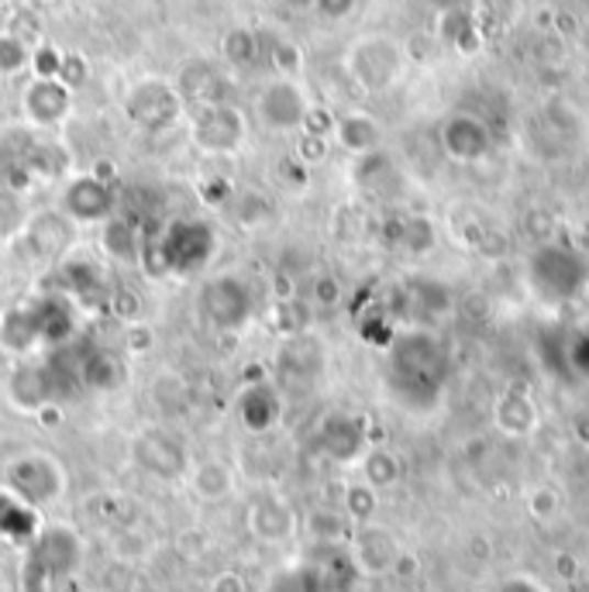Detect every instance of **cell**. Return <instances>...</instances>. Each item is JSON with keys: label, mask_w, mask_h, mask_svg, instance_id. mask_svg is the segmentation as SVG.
I'll return each instance as SVG.
<instances>
[{"label": "cell", "mask_w": 589, "mask_h": 592, "mask_svg": "<svg viewBox=\"0 0 589 592\" xmlns=\"http://www.w3.org/2000/svg\"><path fill=\"white\" fill-rule=\"evenodd\" d=\"M69 172V152L42 138L38 127H4L0 132V190L21 197L29 193L38 179H63Z\"/></svg>", "instance_id": "6da1fadb"}, {"label": "cell", "mask_w": 589, "mask_h": 592, "mask_svg": "<svg viewBox=\"0 0 589 592\" xmlns=\"http://www.w3.org/2000/svg\"><path fill=\"white\" fill-rule=\"evenodd\" d=\"M218 255V231L211 221L179 217L169 221L156 238L142 245V263L152 276H179L187 279L208 269Z\"/></svg>", "instance_id": "7a4b0ae2"}, {"label": "cell", "mask_w": 589, "mask_h": 592, "mask_svg": "<svg viewBox=\"0 0 589 592\" xmlns=\"http://www.w3.org/2000/svg\"><path fill=\"white\" fill-rule=\"evenodd\" d=\"M4 489L32 510L56 503L66 493V472L48 451H21L4 466Z\"/></svg>", "instance_id": "3957f363"}, {"label": "cell", "mask_w": 589, "mask_h": 592, "mask_svg": "<svg viewBox=\"0 0 589 592\" xmlns=\"http://www.w3.org/2000/svg\"><path fill=\"white\" fill-rule=\"evenodd\" d=\"M200 314L221 334L245 331L255 314V297H252L248 279H242L238 272L211 276L200 287Z\"/></svg>", "instance_id": "277c9868"}, {"label": "cell", "mask_w": 589, "mask_h": 592, "mask_svg": "<svg viewBox=\"0 0 589 592\" xmlns=\"http://www.w3.org/2000/svg\"><path fill=\"white\" fill-rule=\"evenodd\" d=\"M132 458L142 472H148L152 479H163V482L190 476V466H193L184 437H176L166 427L138 431L135 442H132Z\"/></svg>", "instance_id": "5b68a950"}, {"label": "cell", "mask_w": 589, "mask_h": 592, "mask_svg": "<svg viewBox=\"0 0 589 592\" xmlns=\"http://www.w3.org/2000/svg\"><path fill=\"white\" fill-rule=\"evenodd\" d=\"M124 114L135 127H142V132L159 135L184 114V97L163 80H145L124 97Z\"/></svg>", "instance_id": "8992f818"}, {"label": "cell", "mask_w": 589, "mask_h": 592, "mask_svg": "<svg viewBox=\"0 0 589 592\" xmlns=\"http://www.w3.org/2000/svg\"><path fill=\"white\" fill-rule=\"evenodd\" d=\"M24 311L32 317V327L38 334L42 348H63L76 342V321H80V306H76L66 293H38L24 303Z\"/></svg>", "instance_id": "52a82bcc"}, {"label": "cell", "mask_w": 589, "mask_h": 592, "mask_svg": "<svg viewBox=\"0 0 589 592\" xmlns=\"http://www.w3.org/2000/svg\"><path fill=\"white\" fill-rule=\"evenodd\" d=\"M8 393H11V403L18 410H29V414H38L42 406H53V403H63L69 400V390L63 386V379L56 376L53 362H24L14 369L11 376V386H8Z\"/></svg>", "instance_id": "ba28073f"}, {"label": "cell", "mask_w": 589, "mask_h": 592, "mask_svg": "<svg viewBox=\"0 0 589 592\" xmlns=\"http://www.w3.org/2000/svg\"><path fill=\"white\" fill-rule=\"evenodd\" d=\"M76 227L90 224H108L114 217V190L111 183L97 176H76L63 190V208H59Z\"/></svg>", "instance_id": "9c48e42d"}, {"label": "cell", "mask_w": 589, "mask_h": 592, "mask_svg": "<svg viewBox=\"0 0 589 592\" xmlns=\"http://www.w3.org/2000/svg\"><path fill=\"white\" fill-rule=\"evenodd\" d=\"M245 138V118L235 104H211L200 108L193 121V142L208 152H235Z\"/></svg>", "instance_id": "30bf717a"}, {"label": "cell", "mask_w": 589, "mask_h": 592, "mask_svg": "<svg viewBox=\"0 0 589 592\" xmlns=\"http://www.w3.org/2000/svg\"><path fill=\"white\" fill-rule=\"evenodd\" d=\"M24 118L32 127H53L59 124L69 108H73V90L63 80H38L32 76V83L24 87Z\"/></svg>", "instance_id": "8fae6325"}, {"label": "cell", "mask_w": 589, "mask_h": 592, "mask_svg": "<svg viewBox=\"0 0 589 592\" xmlns=\"http://www.w3.org/2000/svg\"><path fill=\"white\" fill-rule=\"evenodd\" d=\"M279 414H284V400L269 379H255L242 390L238 421L248 434H269L279 424Z\"/></svg>", "instance_id": "7c38bea8"}, {"label": "cell", "mask_w": 589, "mask_h": 592, "mask_svg": "<svg viewBox=\"0 0 589 592\" xmlns=\"http://www.w3.org/2000/svg\"><path fill=\"white\" fill-rule=\"evenodd\" d=\"M73 235L76 224L63 211H45L24 224V242H29L32 255H38L45 263L63 259V252L73 245Z\"/></svg>", "instance_id": "4fadbf2b"}, {"label": "cell", "mask_w": 589, "mask_h": 592, "mask_svg": "<svg viewBox=\"0 0 589 592\" xmlns=\"http://www.w3.org/2000/svg\"><path fill=\"white\" fill-rule=\"evenodd\" d=\"M259 118L269 127H279V132H290V127L307 121V104L303 93L290 83V80H276L259 93Z\"/></svg>", "instance_id": "5bb4252c"}, {"label": "cell", "mask_w": 589, "mask_h": 592, "mask_svg": "<svg viewBox=\"0 0 589 592\" xmlns=\"http://www.w3.org/2000/svg\"><path fill=\"white\" fill-rule=\"evenodd\" d=\"M80 537H76L69 527H48L38 540V555L35 565L45 569L48 576H69L76 565H80Z\"/></svg>", "instance_id": "9a60e30c"}, {"label": "cell", "mask_w": 589, "mask_h": 592, "mask_svg": "<svg viewBox=\"0 0 589 592\" xmlns=\"http://www.w3.org/2000/svg\"><path fill=\"white\" fill-rule=\"evenodd\" d=\"M127 379V366L124 358L108 351V348H87L84 345V362H80V382L84 390L93 393H111Z\"/></svg>", "instance_id": "2e32d148"}, {"label": "cell", "mask_w": 589, "mask_h": 592, "mask_svg": "<svg viewBox=\"0 0 589 592\" xmlns=\"http://www.w3.org/2000/svg\"><path fill=\"white\" fill-rule=\"evenodd\" d=\"M100 242H104V252L111 255V259L118 266H135L142 263V235H138V227L135 221H127V217H111L104 224V235H100Z\"/></svg>", "instance_id": "e0dca14e"}, {"label": "cell", "mask_w": 589, "mask_h": 592, "mask_svg": "<svg viewBox=\"0 0 589 592\" xmlns=\"http://www.w3.org/2000/svg\"><path fill=\"white\" fill-rule=\"evenodd\" d=\"M0 348L11 351V355H32L38 351V334L32 327V317L24 311V303L18 306H8L4 314H0Z\"/></svg>", "instance_id": "ac0fdd59"}, {"label": "cell", "mask_w": 589, "mask_h": 592, "mask_svg": "<svg viewBox=\"0 0 589 592\" xmlns=\"http://www.w3.org/2000/svg\"><path fill=\"white\" fill-rule=\"evenodd\" d=\"M184 93L197 108L224 104V80L211 63H193L184 69Z\"/></svg>", "instance_id": "d6986e66"}, {"label": "cell", "mask_w": 589, "mask_h": 592, "mask_svg": "<svg viewBox=\"0 0 589 592\" xmlns=\"http://www.w3.org/2000/svg\"><path fill=\"white\" fill-rule=\"evenodd\" d=\"M248 524H252V530L259 534V537L279 540V537H287L293 530V513H290V506L284 500H273L269 496V500H259V503L252 506Z\"/></svg>", "instance_id": "ffe728a7"}, {"label": "cell", "mask_w": 589, "mask_h": 592, "mask_svg": "<svg viewBox=\"0 0 589 592\" xmlns=\"http://www.w3.org/2000/svg\"><path fill=\"white\" fill-rule=\"evenodd\" d=\"M190 485L200 500H224L235 489V476L224 461H197L190 466Z\"/></svg>", "instance_id": "44dd1931"}, {"label": "cell", "mask_w": 589, "mask_h": 592, "mask_svg": "<svg viewBox=\"0 0 589 592\" xmlns=\"http://www.w3.org/2000/svg\"><path fill=\"white\" fill-rule=\"evenodd\" d=\"M35 510L29 503H21L14 493L0 489V537L8 540H29L35 534Z\"/></svg>", "instance_id": "7402d4cb"}, {"label": "cell", "mask_w": 589, "mask_h": 592, "mask_svg": "<svg viewBox=\"0 0 589 592\" xmlns=\"http://www.w3.org/2000/svg\"><path fill=\"white\" fill-rule=\"evenodd\" d=\"M152 400H156V406L166 410V414H184V406L190 400V386L184 376L163 372V376H156V382H152Z\"/></svg>", "instance_id": "603a6c76"}, {"label": "cell", "mask_w": 589, "mask_h": 592, "mask_svg": "<svg viewBox=\"0 0 589 592\" xmlns=\"http://www.w3.org/2000/svg\"><path fill=\"white\" fill-rule=\"evenodd\" d=\"M321 448H324L331 458H338V461L352 458V455L358 451L355 427H352L345 417H338V421H327V424H324V431H321Z\"/></svg>", "instance_id": "cb8c5ba5"}, {"label": "cell", "mask_w": 589, "mask_h": 592, "mask_svg": "<svg viewBox=\"0 0 589 592\" xmlns=\"http://www.w3.org/2000/svg\"><path fill=\"white\" fill-rule=\"evenodd\" d=\"M29 66H32V48H29V42L18 38L14 32L0 35V72L14 76V72L29 69Z\"/></svg>", "instance_id": "d4e9b609"}, {"label": "cell", "mask_w": 589, "mask_h": 592, "mask_svg": "<svg viewBox=\"0 0 589 592\" xmlns=\"http://www.w3.org/2000/svg\"><path fill=\"white\" fill-rule=\"evenodd\" d=\"M224 56L235 66H248L255 59V35L252 32H232L224 38Z\"/></svg>", "instance_id": "484cf974"}, {"label": "cell", "mask_w": 589, "mask_h": 592, "mask_svg": "<svg viewBox=\"0 0 589 592\" xmlns=\"http://www.w3.org/2000/svg\"><path fill=\"white\" fill-rule=\"evenodd\" d=\"M59 69H63V56L53 45H42L32 53V72L38 80H59Z\"/></svg>", "instance_id": "4316f807"}, {"label": "cell", "mask_w": 589, "mask_h": 592, "mask_svg": "<svg viewBox=\"0 0 589 592\" xmlns=\"http://www.w3.org/2000/svg\"><path fill=\"white\" fill-rule=\"evenodd\" d=\"M314 585H318V582H314L311 569H290L287 576L273 579V589H269V592H318Z\"/></svg>", "instance_id": "83f0119b"}, {"label": "cell", "mask_w": 589, "mask_h": 592, "mask_svg": "<svg viewBox=\"0 0 589 592\" xmlns=\"http://www.w3.org/2000/svg\"><path fill=\"white\" fill-rule=\"evenodd\" d=\"M366 472H369V479L373 482H390L393 479V458L390 455H382V451H376V455H369V461H366Z\"/></svg>", "instance_id": "f1b7e54d"}, {"label": "cell", "mask_w": 589, "mask_h": 592, "mask_svg": "<svg viewBox=\"0 0 589 592\" xmlns=\"http://www.w3.org/2000/svg\"><path fill=\"white\" fill-rule=\"evenodd\" d=\"M87 76V63L80 56H63V69H59V80L73 90Z\"/></svg>", "instance_id": "f546056e"}, {"label": "cell", "mask_w": 589, "mask_h": 592, "mask_svg": "<svg viewBox=\"0 0 589 592\" xmlns=\"http://www.w3.org/2000/svg\"><path fill=\"white\" fill-rule=\"evenodd\" d=\"M152 342H156V334H152L145 324H132V327H127V348H132V351H148Z\"/></svg>", "instance_id": "4dcf8cb0"}, {"label": "cell", "mask_w": 589, "mask_h": 592, "mask_svg": "<svg viewBox=\"0 0 589 592\" xmlns=\"http://www.w3.org/2000/svg\"><path fill=\"white\" fill-rule=\"evenodd\" d=\"M59 406H63V403H53V406H42V410H38V414H35V417H38V421H42L45 427H59V424H63V410H59Z\"/></svg>", "instance_id": "1f68e13d"}, {"label": "cell", "mask_w": 589, "mask_h": 592, "mask_svg": "<svg viewBox=\"0 0 589 592\" xmlns=\"http://www.w3.org/2000/svg\"><path fill=\"white\" fill-rule=\"evenodd\" d=\"M314 297H318L321 303H335V300H338V287H335V282H327V279H324L321 287L314 290Z\"/></svg>", "instance_id": "d6a6232c"}]
</instances>
